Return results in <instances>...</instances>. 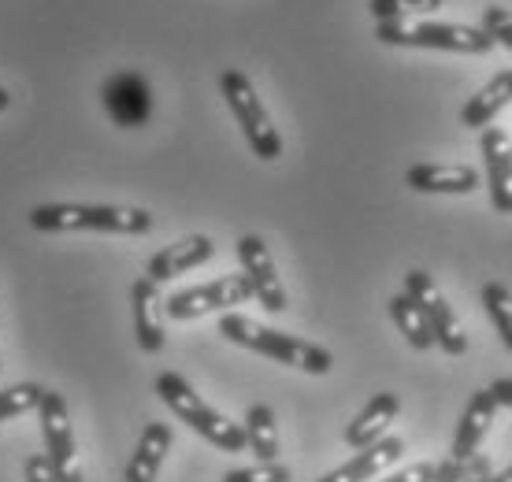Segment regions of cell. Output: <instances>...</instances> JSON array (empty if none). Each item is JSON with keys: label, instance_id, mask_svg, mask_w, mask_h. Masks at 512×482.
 <instances>
[{"label": "cell", "instance_id": "25", "mask_svg": "<svg viewBox=\"0 0 512 482\" xmlns=\"http://www.w3.org/2000/svg\"><path fill=\"white\" fill-rule=\"evenodd\" d=\"M483 30L490 34L494 45H501V49L512 52V12L509 8H501V4L483 8Z\"/></svg>", "mask_w": 512, "mask_h": 482}, {"label": "cell", "instance_id": "7", "mask_svg": "<svg viewBox=\"0 0 512 482\" xmlns=\"http://www.w3.org/2000/svg\"><path fill=\"white\" fill-rule=\"evenodd\" d=\"M38 416L41 438H45V457H49L52 471H56V482H86L75 453V431H71V419H67V401L56 390H45Z\"/></svg>", "mask_w": 512, "mask_h": 482}, {"label": "cell", "instance_id": "28", "mask_svg": "<svg viewBox=\"0 0 512 482\" xmlns=\"http://www.w3.org/2000/svg\"><path fill=\"white\" fill-rule=\"evenodd\" d=\"M23 475H26V482H56V471H52L45 453H30L23 464Z\"/></svg>", "mask_w": 512, "mask_h": 482}, {"label": "cell", "instance_id": "8", "mask_svg": "<svg viewBox=\"0 0 512 482\" xmlns=\"http://www.w3.org/2000/svg\"><path fill=\"white\" fill-rule=\"evenodd\" d=\"M405 293H409L412 301L423 308V316H427V323H431V330H435V342L442 345L449 356L468 353V334H464L461 319H457L453 305L442 297L438 282L431 279L427 271H420V267L409 271V275H405Z\"/></svg>", "mask_w": 512, "mask_h": 482}, {"label": "cell", "instance_id": "14", "mask_svg": "<svg viewBox=\"0 0 512 482\" xmlns=\"http://www.w3.org/2000/svg\"><path fill=\"white\" fill-rule=\"evenodd\" d=\"M401 453H405V442L397 434H386V438H379L368 449H357V457L346 460L342 468L327 471L320 482H375L383 471L394 468L397 460H401Z\"/></svg>", "mask_w": 512, "mask_h": 482}, {"label": "cell", "instance_id": "13", "mask_svg": "<svg viewBox=\"0 0 512 482\" xmlns=\"http://www.w3.org/2000/svg\"><path fill=\"white\" fill-rule=\"evenodd\" d=\"M212 256H216V241L208 238V234H190V238L164 245V249L145 264V279L160 286V282L175 279V275H186L193 267L208 264Z\"/></svg>", "mask_w": 512, "mask_h": 482}, {"label": "cell", "instance_id": "32", "mask_svg": "<svg viewBox=\"0 0 512 482\" xmlns=\"http://www.w3.org/2000/svg\"><path fill=\"white\" fill-rule=\"evenodd\" d=\"M487 479H490V475H487ZM487 479H468V482H487Z\"/></svg>", "mask_w": 512, "mask_h": 482}, {"label": "cell", "instance_id": "4", "mask_svg": "<svg viewBox=\"0 0 512 482\" xmlns=\"http://www.w3.org/2000/svg\"><path fill=\"white\" fill-rule=\"evenodd\" d=\"M375 38L383 45L401 49H438V52H464V56H487L494 41L483 26L464 23H420V19H390L375 26Z\"/></svg>", "mask_w": 512, "mask_h": 482}, {"label": "cell", "instance_id": "2", "mask_svg": "<svg viewBox=\"0 0 512 482\" xmlns=\"http://www.w3.org/2000/svg\"><path fill=\"white\" fill-rule=\"evenodd\" d=\"M30 227L41 234H71V230H101V234H149L153 212L127 204H38L30 212Z\"/></svg>", "mask_w": 512, "mask_h": 482}, {"label": "cell", "instance_id": "5", "mask_svg": "<svg viewBox=\"0 0 512 482\" xmlns=\"http://www.w3.org/2000/svg\"><path fill=\"white\" fill-rule=\"evenodd\" d=\"M219 89H223V101H227V108H231L234 119H238V127H242L253 156H260V160H279L282 138H279V130H275V123H271L264 101L256 97L253 82H249L242 71L231 67V71L219 75Z\"/></svg>", "mask_w": 512, "mask_h": 482}, {"label": "cell", "instance_id": "12", "mask_svg": "<svg viewBox=\"0 0 512 482\" xmlns=\"http://www.w3.org/2000/svg\"><path fill=\"white\" fill-rule=\"evenodd\" d=\"M498 401H494V394L487 390H475L472 401H468V408H464L461 423H457V434H453V449H449V464H468V460L479 457V445H483V438H487L490 423H494V416H498Z\"/></svg>", "mask_w": 512, "mask_h": 482}, {"label": "cell", "instance_id": "15", "mask_svg": "<svg viewBox=\"0 0 512 482\" xmlns=\"http://www.w3.org/2000/svg\"><path fill=\"white\" fill-rule=\"evenodd\" d=\"M160 290L156 282L141 275L130 290V308H134V334H138L141 353H160L164 349V319H160Z\"/></svg>", "mask_w": 512, "mask_h": 482}, {"label": "cell", "instance_id": "11", "mask_svg": "<svg viewBox=\"0 0 512 482\" xmlns=\"http://www.w3.org/2000/svg\"><path fill=\"white\" fill-rule=\"evenodd\" d=\"M479 153H483V171H487V190L494 212L512 216V145L505 138V130L498 127L483 130Z\"/></svg>", "mask_w": 512, "mask_h": 482}, {"label": "cell", "instance_id": "17", "mask_svg": "<svg viewBox=\"0 0 512 482\" xmlns=\"http://www.w3.org/2000/svg\"><path fill=\"white\" fill-rule=\"evenodd\" d=\"M167 453H171V427H167V423H145V431H141V438H138V449H134L127 460L123 479L156 482Z\"/></svg>", "mask_w": 512, "mask_h": 482}, {"label": "cell", "instance_id": "22", "mask_svg": "<svg viewBox=\"0 0 512 482\" xmlns=\"http://www.w3.org/2000/svg\"><path fill=\"white\" fill-rule=\"evenodd\" d=\"M479 301H483V308H487L490 323L498 327L505 349L512 353V293L505 290L501 282H487V286H483V293H479Z\"/></svg>", "mask_w": 512, "mask_h": 482}, {"label": "cell", "instance_id": "9", "mask_svg": "<svg viewBox=\"0 0 512 482\" xmlns=\"http://www.w3.org/2000/svg\"><path fill=\"white\" fill-rule=\"evenodd\" d=\"M101 101L112 123L123 130H138L153 119V86L138 71H116L104 78Z\"/></svg>", "mask_w": 512, "mask_h": 482}, {"label": "cell", "instance_id": "6", "mask_svg": "<svg viewBox=\"0 0 512 482\" xmlns=\"http://www.w3.org/2000/svg\"><path fill=\"white\" fill-rule=\"evenodd\" d=\"M253 301V286L245 275H223L216 282H205V286H190V290L171 293L164 301V312L175 323H186V319L208 316V312H223V308H238Z\"/></svg>", "mask_w": 512, "mask_h": 482}, {"label": "cell", "instance_id": "19", "mask_svg": "<svg viewBox=\"0 0 512 482\" xmlns=\"http://www.w3.org/2000/svg\"><path fill=\"white\" fill-rule=\"evenodd\" d=\"M509 104H512V71H501V75H494L487 86L475 93L472 101L464 104L461 123L472 130H483V127H490L494 115H498L501 108H509Z\"/></svg>", "mask_w": 512, "mask_h": 482}, {"label": "cell", "instance_id": "18", "mask_svg": "<svg viewBox=\"0 0 512 482\" xmlns=\"http://www.w3.org/2000/svg\"><path fill=\"white\" fill-rule=\"evenodd\" d=\"M397 412H401L397 394H375L346 427V442L353 445V449H368V445H375L379 438H386V427L394 423Z\"/></svg>", "mask_w": 512, "mask_h": 482}, {"label": "cell", "instance_id": "16", "mask_svg": "<svg viewBox=\"0 0 512 482\" xmlns=\"http://www.w3.org/2000/svg\"><path fill=\"white\" fill-rule=\"evenodd\" d=\"M405 182L416 193H472L479 190V171L464 164H412Z\"/></svg>", "mask_w": 512, "mask_h": 482}, {"label": "cell", "instance_id": "26", "mask_svg": "<svg viewBox=\"0 0 512 482\" xmlns=\"http://www.w3.org/2000/svg\"><path fill=\"white\" fill-rule=\"evenodd\" d=\"M223 482H290V468L271 460V464H256V468H234L223 475Z\"/></svg>", "mask_w": 512, "mask_h": 482}, {"label": "cell", "instance_id": "31", "mask_svg": "<svg viewBox=\"0 0 512 482\" xmlns=\"http://www.w3.org/2000/svg\"><path fill=\"white\" fill-rule=\"evenodd\" d=\"M8 104H12V93H8V89L0 86V112H4V108H8Z\"/></svg>", "mask_w": 512, "mask_h": 482}, {"label": "cell", "instance_id": "30", "mask_svg": "<svg viewBox=\"0 0 512 482\" xmlns=\"http://www.w3.org/2000/svg\"><path fill=\"white\" fill-rule=\"evenodd\" d=\"M487 482H512V468H505V471H501V475H490Z\"/></svg>", "mask_w": 512, "mask_h": 482}, {"label": "cell", "instance_id": "27", "mask_svg": "<svg viewBox=\"0 0 512 482\" xmlns=\"http://www.w3.org/2000/svg\"><path fill=\"white\" fill-rule=\"evenodd\" d=\"M375 482H438V464H412V468H401Z\"/></svg>", "mask_w": 512, "mask_h": 482}, {"label": "cell", "instance_id": "24", "mask_svg": "<svg viewBox=\"0 0 512 482\" xmlns=\"http://www.w3.org/2000/svg\"><path fill=\"white\" fill-rule=\"evenodd\" d=\"M446 0H372L368 12L379 19V23H390V19H412V15H431L438 12Z\"/></svg>", "mask_w": 512, "mask_h": 482}, {"label": "cell", "instance_id": "1", "mask_svg": "<svg viewBox=\"0 0 512 482\" xmlns=\"http://www.w3.org/2000/svg\"><path fill=\"white\" fill-rule=\"evenodd\" d=\"M219 334H223L227 342L242 345V349L271 356L275 364L308 371V375H327V371L334 368V356L327 353L323 345L294 338V334H282V330H271L249 316H238V312H227V316L219 319Z\"/></svg>", "mask_w": 512, "mask_h": 482}, {"label": "cell", "instance_id": "23", "mask_svg": "<svg viewBox=\"0 0 512 482\" xmlns=\"http://www.w3.org/2000/svg\"><path fill=\"white\" fill-rule=\"evenodd\" d=\"M41 397H45V386H38V382H19V386L0 390V423L34 412L41 405Z\"/></svg>", "mask_w": 512, "mask_h": 482}, {"label": "cell", "instance_id": "20", "mask_svg": "<svg viewBox=\"0 0 512 482\" xmlns=\"http://www.w3.org/2000/svg\"><path fill=\"white\" fill-rule=\"evenodd\" d=\"M390 319L397 323V330L405 334V342H409L412 349L427 353L431 345H438L435 330H431V323L423 316V308L412 301L409 293H394V297H390Z\"/></svg>", "mask_w": 512, "mask_h": 482}, {"label": "cell", "instance_id": "21", "mask_svg": "<svg viewBox=\"0 0 512 482\" xmlns=\"http://www.w3.org/2000/svg\"><path fill=\"white\" fill-rule=\"evenodd\" d=\"M245 445L260 464H271L279 457V431H275V412L268 405H253L245 416Z\"/></svg>", "mask_w": 512, "mask_h": 482}, {"label": "cell", "instance_id": "10", "mask_svg": "<svg viewBox=\"0 0 512 482\" xmlns=\"http://www.w3.org/2000/svg\"><path fill=\"white\" fill-rule=\"evenodd\" d=\"M238 264H242V275L249 279V286H253L256 301L268 308V312H275V316L286 312V290H282L279 271H275V260H271L264 238L242 234V238H238Z\"/></svg>", "mask_w": 512, "mask_h": 482}, {"label": "cell", "instance_id": "3", "mask_svg": "<svg viewBox=\"0 0 512 482\" xmlns=\"http://www.w3.org/2000/svg\"><path fill=\"white\" fill-rule=\"evenodd\" d=\"M156 394H160V401H164V405L171 408L193 434H201V438L212 442L216 449H223V453H242L245 449L242 427L231 423L227 416H219L216 408L208 405L205 397L197 394L182 375H175V371L156 375Z\"/></svg>", "mask_w": 512, "mask_h": 482}, {"label": "cell", "instance_id": "29", "mask_svg": "<svg viewBox=\"0 0 512 482\" xmlns=\"http://www.w3.org/2000/svg\"><path fill=\"white\" fill-rule=\"evenodd\" d=\"M490 394H494V401H498L501 408H512V379H498L490 386Z\"/></svg>", "mask_w": 512, "mask_h": 482}]
</instances>
